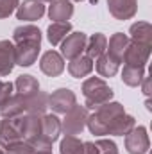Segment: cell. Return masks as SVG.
Returning a JSON list of instances; mask_svg holds the SVG:
<instances>
[{
  "mask_svg": "<svg viewBox=\"0 0 152 154\" xmlns=\"http://www.w3.org/2000/svg\"><path fill=\"white\" fill-rule=\"evenodd\" d=\"M41 2H52V0H41Z\"/></svg>",
  "mask_w": 152,
  "mask_h": 154,
  "instance_id": "obj_35",
  "label": "cell"
},
{
  "mask_svg": "<svg viewBox=\"0 0 152 154\" xmlns=\"http://www.w3.org/2000/svg\"><path fill=\"white\" fill-rule=\"evenodd\" d=\"M14 88L18 91V95H23V97H32L34 93L39 91V82L36 77L32 75H20L14 82Z\"/></svg>",
  "mask_w": 152,
  "mask_h": 154,
  "instance_id": "obj_21",
  "label": "cell"
},
{
  "mask_svg": "<svg viewBox=\"0 0 152 154\" xmlns=\"http://www.w3.org/2000/svg\"><path fill=\"white\" fill-rule=\"evenodd\" d=\"M34 154H52V149H34Z\"/></svg>",
  "mask_w": 152,
  "mask_h": 154,
  "instance_id": "obj_33",
  "label": "cell"
},
{
  "mask_svg": "<svg viewBox=\"0 0 152 154\" xmlns=\"http://www.w3.org/2000/svg\"><path fill=\"white\" fill-rule=\"evenodd\" d=\"M86 125L93 134H114L123 136L134 127V118L125 113L123 106L118 102H106L95 109L93 115H88Z\"/></svg>",
  "mask_w": 152,
  "mask_h": 154,
  "instance_id": "obj_1",
  "label": "cell"
},
{
  "mask_svg": "<svg viewBox=\"0 0 152 154\" xmlns=\"http://www.w3.org/2000/svg\"><path fill=\"white\" fill-rule=\"evenodd\" d=\"M86 39L88 36L84 32H72L61 41V56L66 59H74L82 56L84 48H86Z\"/></svg>",
  "mask_w": 152,
  "mask_h": 154,
  "instance_id": "obj_10",
  "label": "cell"
},
{
  "mask_svg": "<svg viewBox=\"0 0 152 154\" xmlns=\"http://www.w3.org/2000/svg\"><path fill=\"white\" fill-rule=\"evenodd\" d=\"M75 2H81V0H75Z\"/></svg>",
  "mask_w": 152,
  "mask_h": 154,
  "instance_id": "obj_36",
  "label": "cell"
},
{
  "mask_svg": "<svg viewBox=\"0 0 152 154\" xmlns=\"http://www.w3.org/2000/svg\"><path fill=\"white\" fill-rule=\"evenodd\" d=\"M68 72H70L72 77H77V79L90 75V74L93 72V59L88 57V56H79V57L70 59V63H68Z\"/></svg>",
  "mask_w": 152,
  "mask_h": 154,
  "instance_id": "obj_17",
  "label": "cell"
},
{
  "mask_svg": "<svg viewBox=\"0 0 152 154\" xmlns=\"http://www.w3.org/2000/svg\"><path fill=\"white\" fill-rule=\"evenodd\" d=\"M14 66V45L9 39L0 41V77L11 74Z\"/></svg>",
  "mask_w": 152,
  "mask_h": 154,
  "instance_id": "obj_16",
  "label": "cell"
},
{
  "mask_svg": "<svg viewBox=\"0 0 152 154\" xmlns=\"http://www.w3.org/2000/svg\"><path fill=\"white\" fill-rule=\"evenodd\" d=\"M70 31H72V23L70 22H54V23L48 25L47 38L50 41V45H59L70 34Z\"/></svg>",
  "mask_w": 152,
  "mask_h": 154,
  "instance_id": "obj_18",
  "label": "cell"
},
{
  "mask_svg": "<svg viewBox=\"0 0 152 154\" xmlns=\"http://www.w3.org/2000/svg\"><path fill=\"white\" fill-rule=\"evenodd\" d=\"M74 14V5L70 0H52L48 7V16L54 22H68Z\"/></svg>",
  "mask_w": 152,
  "mask_h": 154,
  "instance_id": "obj_15",
  "label": "cell"
},
{
  "mask_svg": "<svg viewBox=\"0 0 152 154\" xmlns=\"http://www.w3.org/2000/svg\"><path fill=\"white\" fill-rule=\"evenodd\" d=\"M45 14V5L41 0H25L22 5L16 7V18L25 20V22H34L39 20Z\"/></svg>",
  "mask_w": 152,
  "mask_h": 154,
  "instance_id": "obj_14",
  "label": "cell"
},
{
  "mask_svg": "<svg viewBox=\"0 0 152 154\" xmlns=\"http://www.w3.org/2000/svg\"><path fill=\"white\" fill-rule=\"evenodd\" d=\"M120 63L113 59L109 54H102L100 57H97V72L102 77H113L118 72Z\"/></svg>",
  "mask_w": 152,
  "mask_h": 154,
  "instance_id": "obj_24",
  "label": "cell"
},
{
  "mask_svg": "<svg viewBox=\"0 0 152 154\" xmlns=\"http://www.w3.org/2000/svg\"><path fill=\"white\" fill-rule=\"evenodd\" d=\"M95 143L99 147V154H118V149L111 140H97Z\"/></svg>",
  "mask_w": 152,
  "mask_h": 154,
  "instance_id": "obj_29",
  "label": "cell"
},
{
  "mask_svg": "<svg viewBox=\"0 0 152 154\" xmlns=\"http://www.w3.org/2000/svg\"><path fill=\"white\" fill-rule=\"evenodd\" d=\"M106 48H108V38L104 36V34H100V32H97V34H93L91 38L86 39V56L88 57H100L104 52H106Z\"/></svg>",
  "mask_w": 152,
  "mask_h": 154,
  "instance_id": "obj_19",
  "label": "cell"
},
{
  "mask_svg": "<svg viewBox=\"0 0 152 154\" xmlns=\"http://www.w3.org/2000/svg\"><path fill=\"white\" fill-rule=\"evenodd\" d=\"M23 140L22 134V116L4 118L0 122V147L7 149Z\"/></svg>",
  "mask_w": 152,
  "mask_h": 154,
  "instance_id": "obj_5",
  "label": "cell"
},
{
  "mask_svg": "<svg viewBox=\"0 0 152 154\" xmlns=\"http://www.w3.org/2000/svg\"><path fill=\"white\" fill-rule=\"evenodd\" d=\"M27 100L29 97L23 95H11L2 106H0V115L4 118H14V116L27 115Z\"/></svg>",
  "mask_w": 152,
  "mask_h": 154,
  "instance_id": "obj_12",
  "label": "cell"
},
{
  "mask_svg": "<svg viewBox=\"0 0 152 154\" xmlns=\"http://www.w3.org/2000/svg\"><path fill=\"white\" fill-rule=\"evenodd\" d=\"M13 88H14V84H11V82H2V84H0V106L11 97Z\"/></svg>",
  "mask_w": 152,
  "mask_h": 154,
  "instance_id": "obj_30",
  "label": "cell"
},
{
  "mask_svg": "<svg viewBox=\"0 0 152 154\" xmlns=\"http://www.w3.org/2000/svg\"><path fill=\"white\" fill-rule=\"evenodd\" d=\"M143 81H145V84H143V93L149 97V95H150V79H149V77H143Z\"/></svg>",
  "mask_w": 152,
  "mask_h": 154,
  "instance_id": "obj_32",
  "label": "cell"
},
{
  "mask_svg": "<svg viewBox=\"0 0 152 154\" xmlns=\"http://www.w3.org/2000/svg\"><path fill=\"white\" fill-rule=\"evenodd\" d=\"M5 152L7 154H34V147H32L31 143H27V142L22 140V142H18V143L7 147Z\"/></svg>",
  "mask_w": 152,
  "mask_h": 154,
  "instance_id": "obj_27",
  "label": "cell"
},
{
  "mask_svg": "<svg viewBox=\"0 0 152 154\" xmlns=\"http://www.w3.org/2000/svg\"><path fill=\"white\" fill-rule=\"evenodd\" d=\"M0 154H7V152H5V149H2V147H0Z\"/></svg>",
  "mask_w": 152,
  "mask_h": 154,
  "instance_id": "obj_34",
  "label": "cell"
},
{
  "mask_svg": "<svg viewBox=\"0 0 152 154\" xmlns=\"http://www.w3.org/2000/svg\"><path fill=\"white\" fill-rule=\"evenodd\" d=\"M14 39V63L20 66H31L36 63L41 48V32L34 25H20L13 32Z\"/></svg>",
  "mask_w": 152,
  "mask_h": 154,
  "instance_id": "obj_2",
  "label": "cell"
},
{
  "mask_svg": "<svg viewBox=\"0 0 152 154\" xmlns=\"http://www.w3.org/2000/svg\"><path fill=\"white\" fill-rule=\"evenodd\" d=\"M82 93H84L88 109H97L99 106H102L113 99V90L108 86V82L102 77L86 79L82 84Z\"/></svg>",
  "mask_w": 152,
  "mask_h": 154,
  "instance_id": "obj_3",
  "label": "cell"
},
{
  "mask_svg": "<svg viewBox=\"0 0 152 154\" xmlns=\"http://www.w3.org/2000/svg\"><path fill=\"white\" fill-rule=\"evenodd\" d=\"M77 104L75 93L68 88H59L56 90L52 95H48V108L54 111V113H59V115H65L68 113L74 106Z\"/></svg>",
  "mask_w": 152,
  "mask_h": 154,
  "instance_id": "obj_7",
  "label": "cell"
},
{
  "mask_svg": "<svg viewBox=\"0 0 152 154\" xmlns=\"http://www.w3.org/2000/svg\"><path fill=\"white\" fill-rule=\"evenodd\" d=\"M131 39H132V41H138V43L152 45V27H150V23H147V22L132 23V27H131Z\"/></svg>",
  "mask_w": 152,
  "mask_h": 154,
  "instance_id": "obj_23",
  "label": "cell"
},
{
  "mask_svg": "<svg viewBox=\"0 0 152 154\" xmlns=\"http://www.w3.org/2000/svg\"><path fill=\"white\" fill-rule=\"evenodd\" d=\"M108 7L116 20H129L136 14L138 0H108Z\"/></svg>",
  "mask_w": 152,
  "mask_h": 154,
  "instance_id": "obj_13",
  "label": "cell"
},
{
  "mask_svg": "<svg viewBox=\"0 0 152 154\" xmlns=\"http://www.w3.org/2000/svg\"><path fill=\"white\" fill-rule=\"evenodd\" d=\"M0 84H2V81H0Z\"/></svg>",
  "mask_w": 152,
  "mask_h": 154,
  "instance_id": "obj_37",
  "label": "cell"
},
{
  "mask_svg": "<svg viewBox=\"0 0 152 154\" xmlns=\"http://www.w3.org/2000/svg\"><path fill=\"white\" fill-rule=\"evenodd\" d=\"M145 77V66H123V72H122V79L127 86H138L141 84Z\"/></svg>",
  "mask_w": 152,
  "mask_h": 154,
  "instance_id": "obj_25",
  "label": "cell"
},
{
  "mask_svg": "<svg viewBox=\"0 0 152 154\" xmlns=\"http://www.w3.org/2000/svg\"><path fill=\"white\" fill-rule=\"evenodd\" d=\"M150 47L147 43H138V41H129L125 52H123V63L127 66H145L150 56Z\"/></svg>",
  "mask_w": 152,
  "mask_h": 154,
  "instance_id": "obj_8",
  "label": "cell"
},
{
  "mask_svg": "<svg viewBox=\"0 0 152 154\" xmlns=\"http://www.w3.org/2000/svg\"><path fill=\"white\" fill-rule=\"evenodd\" d=\"M149 134L145 127H132L125 134V149L129 154H145L149 151Z\"/></svg>",
  "mask_w": 152,
  "mask_h": 154,
  "instance_id": "obj_9",
  "label": "cell"
},
{
  "mask_svg": "<svg viewBox=\"0 0 152 154\" xmlns=\"http://www.w3.org/2000/svg\"><path fill=\"white\" fill-rule=\"evenodd\" d=\"M18 5H20V0H0V20L13 14Z\"/></svg>",
  "mask_w": 152,
  "mask_h": 154,
  "instance_id": "obj_28",
  "label": "cell"
},
{
  "mask_svg": "<svg viewBox=\"0 0 152 154\" xmlns=\"http://www.w3.org/2000/svg\"><path fill=\"white\" fill-rule=\"evenodd\" d=\"M61 134V120L56 115H41V140L36 149H52V143Z\"/></svg>",
  "mask_w": 152,
  "mask_h": 154,
  "instance_id": "obj_6",
  "label": "cell"
},
{
  "mask_svg": "<svg viewBox=\"0 0 152 154\" xmlns=\"http://www.w3.org/2000/svg\"><path fill=\"white\" fill-rule=\"evenodd\" d=\"M88 122V108L86 106H74L68 113H65V120L61 122V131L65 136L81 134Z\"/></svg>",
  "mask_w": 152,
  "mask_h": 154,
  "instance_id": "obj_4",
  "label": "cell"
},
{
  "mask_svg": "<svg viewBox=\"0 0 152 154\" xmlns=\"http://www.w3.org/2000/svg\"><path fill=\"white\" fill-rule=\"evenodd\" d=\"M39 68H41V72L47 74V75L57 77V75H61L63 70H65V59H63V56H61L59 52L48 50V52H45V54L41 56Z\"/></svg>",
  "mask_w": 152,
  "mask_h": 154,
  "instance_id": "obj_11",
  "label": "cell"
},
{
  "mask_svg": "<svg viewBox=\"0 0 152 154\" xmlns=\"http://www.w3.org/2000/svg\"><path fill=\"white\" fill-rule=\"evenodd\" d=\"M61 154H84V142H81L77 136H65L59 145Z\"/></svg>",
  "mask_w": 152,
  "mask_h": 154,
  "instance_id": "obj_26",
  "label": "cell"
},
{
  "mask_svg": "<svg viewBox=\"0 0 152 154\" xmlns=\"http://www.w3.org/2000/svg\"><path fill=\"white\" fill-rule=\"evenodd\" d=\"M47 108H48V95L43 93V91L34 93V95L29 97V100H27V115L41 116V115H45Z\"/></svg>",
  "mask_w": 152,
  "mask_h": 154,
  "instance_id": "obj_22",
  "label": "cell"
},
{
  "mask_svg": "<svg viewBox=\"0 0 152 154\" xmlns=\"http://www.w3.org/2000/svg\"><path fill=\"white\" fill-rule=\"evenodd\" d=\"M127 45H129V38H127L125 34H122V32H116V34H113L111 39H109L108 54H109L113 59H116L118 63H122V59H123V52H125Z\"/></svg>",
  "mask_w": 152,
  "mask_h": 154,
  "instance_id": "obj_20",
  "label": "cell"
},
{
  "mask_svg": "<svg viewBox=\"0 0 152 154\" xmlns=\"http://www.w3.org/2000/svg\"><path fill=\"white\" fill-rule=\"evenodd\" d=\"M84 154H99V147L93 142H84Z\"/></svg>",
  "mask_w": 152,
  "mask_h": 154,
  "instance_id": "obj_31",
  "label": "cell"
}]
</instances>
